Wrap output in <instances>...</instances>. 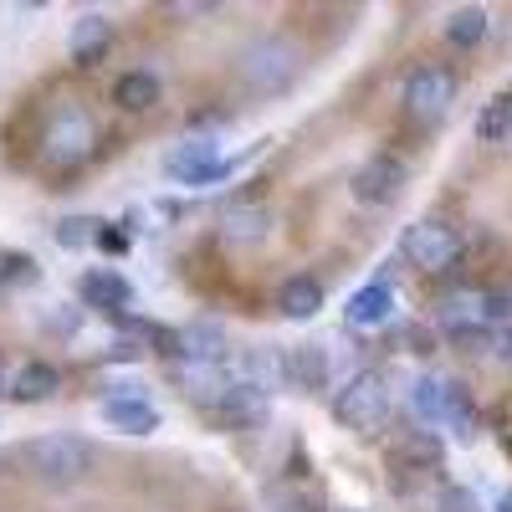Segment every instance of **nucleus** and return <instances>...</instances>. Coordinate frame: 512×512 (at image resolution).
Segmentation results:
<instances>
[{
    "label": "nucleus",
    "instance_id": "nucleus-15",
    "mask_svg": "<svg viewBox=\"0 0 512 512\" xmlns=\"http://www.w3.org/2000/svg\"><path fill=\"white\" fill-rule=\"evenodd\" d=\"M328 374H333V359H328V349L323 344H297V349H287L282 354V379L292 384V390H323L328 384Z\"/></svg>",
    "mask_w": 512,
    "mask_h": 512
},
{
    "label": "nucleus",
    "instance_id": "nucleus-12",
    "mask_svg": "<svg viewBox=\"0 0 512 512\" xmlns=\"http://www.w3.org/2000/svg\"><path fill=\"white\" fill-rule=\"evenodd\" d=\"M77 297H82V303H88L93 313L123 318V308L134 303V287H128V277L113 272V267H88V272L77 277Z\"/></svg>",
    "mask_w": 512,
    "mask_h": 512
},
{
    "label": "nucleus",
    "instance_id": "nucleus-17",
    "mask_svg": "<svg viewBox=\"0 0 512 512\" xmlns=\"http://www.w3.org/2000/svg\"><path fill=\"white\" fill-rule=\"evenodd\" d=\"M277 313L287 318V323H313L318 313H323V282L318 277H287L282 287H277Z\"/></svg>",
    "mask_w": 512,
    "mask_h": 512
},
{
    "label": "nucleus",
    "instance_id": "nucleus-18",
    "mask_svg": "<svg viewBox=\"0 0 512 512\" xmlns=\"http://www.w3.org/2000/svg\"><path fill=\"white\" fill-rule=\"evenodd\" d=\"M349 328H384L395 318V287L390 282H369L349 297V308H344Z\"/></svg>",
    "mask_w": 512,
    "mask_h": 512
},
{
    "label": "nucleus",
    "instance_id": "nucleus-31",
    "mask_svg": "<svg viewBox=\"0 0 512 512\" xmlns=\"http://www.w3.org/2000/svg\"><path fill=\"white\" fill-rule=\"evenodd\" d=\"M497 354L512 359V323H502V333H497Z\"/></svg>",
    "mask_w": 512,
    "mask_h": 512
},
{
    "label": "nucleus",
    "instance_id": "nucleus-7",
    "mask_svg": "<svg viewBox=\"0 0 512 512\" xmlns=\"http://www.w3.org/2000/svg\"><path fill=\"white\" fill-rule=\"evenodd\" d=\"M456 103V72L441 67V62H425L405 77V113L420 118V123H436L446 118Z\"/></svg>",
    "mask_w": 512,
    "mask_h": 512
},
{
    "label": "nucleus",
    "instance_id": "nucleus-32",
    "mask_svg": "<svg viewBox=\"0 0 512 512\" xmlns=\"http://www.w3.org/2000/svg\"><path fill=\"white\" fill-rule=\"evenodd\" d=\"M6 390H11V379H6V354H0V400H6Z\"/></svg>",
    "mask_w": 512,
    "mask_h": 512
},
{
    "label": "nucleus",
    "instance_id": "nucleus-3",
    "mask_svg": "<svg viewBox=\"0 0 512 512\" xmlns=\"http://www.w3.org/2000/svg\"><path fill=\"white\" fill-rule=\"evenodd\" d=\"M236 72L251 93H262V98H277L287 93L297 72H303V47L287 36H262V41H251V47L236 57Z\"/></svg>",
    "mask_w": 512,
    "mask_h": 512
},
{
    "label": "nucleus",
    "instance_id": "nucleus-13",
    "mask_svg": "<svg viewBox=\"0 0 512 512\" xmlns=\"http://www.w3.org/2000/svg\"><path fill=\"white\" fill-rule=\"evenodd\" d=\"M436 323H441L451 338L482 333V328H487V292H477V287L446 292V297H441V308H436Z\"/></svg>",
    "mask_w": 512,
    "mask_h": 512
},
{
    "label": "nucleus",
    "instance_id": "nucleus-29",
    "mask_svg": "<svg viewBox=\"0 0 512 512\" xmlns=\"http://www.w3.org/2000/svg\"><path fill=\"white\" fill-rule=\"evenodd\" d=\"M93 246H103L108 256H118V251H128V246H134V231H123V226H98Z\"/></svg>",
    "mask_w": 512,
    "mask_h": 512
},
{
    "label": "nucleus",
    "instance_id": "nucleus-14",
    "mask_svg": "<svg viewBox=\"0 0 512 512\" xmlns=\"http://www.w3.org/2000/svg\"><path fill=\"white\" fill-rule=\"evenodd\" d=\"M169 374H175V384L205 410L236 384V369H226V364H169Z\"/></svg>",
    "mask_w": 512,
    "mask_h": 512
},
{
    "label": "nucleus",
    "instance_id": "nucleus-2",
    "mask_svg": "<svg viewBox=\"0 0 512 512\" xmlns=\"http://www.w3.org/2000/svg\"><path fill=\"white\" fill-rule=\"evenodd\" d=\"M21 466L41 487H77L93 472V446L82 436H31L21 446Z\"/></svg>",
    "mask_w": 512,
    "mask_h": 512
},
{
    "label": "nucleus",
    "instance_id": "nucleus-30",
    "mask_svg": "<svg viewBox=\"0 0 512 512\" xmlns=\"http://www.w3.org/2000/svg\"><path fill=\"white\" fill-rule=\"evenodd\" d=\"M31 277H36L31 256H21V251H6V287H26Z\"/></svg>",
    "mask_w": 512,
    "mask_h": 512
},
{
    "label": "nucleus",
    "instance_id": "nucleus-19",
    "mask_svg": "<svg viewBox=\"0 0 512 512\" xmlns=\"http://www.w3.org/2000/svg\"><path fill=\"white\" fill-rule=\"evenodd\" d=\"M164 103V82L154 77V72H123L118 82H113V108H123V113H149V108H159Z\"/></svg>",
    "mask_w": 512,
    "mask_h": 512
},
{
    "label": "nucleus",
    "instance_id": "nucleus-33",
    "mask_svg": "<svg viewBox=\"0 0 512 512\" xmlns=\"http://www.w3.org/2000/svg\"><path fill=\"white\" fill-rule=\"evenodd\" d=\"M497 512H512V492H502V497H497Z\"/></svg>",
    "mask_w": 512,
    "mask_h": 512
},
{
    "label": "nucleus",
    "instance_id": "nucleus-24",
    "mask_svg": "<svg viewBox=\"0 0 512 512\" xmlns=\"http://www.w3.org/2000/svg\"><path fill=\"white\" fill-rule=\"evenodd\" d=\"M477 139H482V144H507V139H512V93H497V98L477 113Z\"/></svg>",
    "mask_w": 512,
    "mask_h": 512
},
{
    "label": "nucleus",
    "instance_id": "nucleus-4",
    "mask_svg": "<svg viewBox=\"0 0 512 512\" xmlns=\"http://www.w3.org/2000/svg\"><path fill=\"white\" fill-rule=\"evenodd\" d=\"M333 420L359 431V436H374L379 425L390 420V379L379 369H359L344 390L333 395Z\"/></svg>",
    "mask_w": 512,
    "mask_h": 512
},
{
    "label": "nucleus",
    "instance_id": "nucleus-22",
    "mask_svg": "<svg viewBox=\"0 0 512 512\" xmlns=\"http://www.w3.org/2000/svg\"><path fill=\"white\" fill-rule=\"evenodd\" d=\"M441 456H446V446H441L431 431H410V436L395 446V461H400V466H415V472H431V466H441Z\"/></svg>",
    "mask_w": 512,
    "mask_h": 512
},
{
    "label": "nucleus",
    "instance_id": "nucleus-23",
    "mask_svg": "<svg viewBox=\"0 0 512 512\" xmlns=\"http://www.w3.org/2000/svg\"><path fill=\"white\" fill-rule=\"evenodd\" d=\"M487 26H492V16L482 6H456L451 21H446V41L451 47H477V41L487 36Z\"/></svg>",
    "mask_w": 512,
    "mask_h": 512
},
{
    "label": "nucleus",
    "instance_id": "nucleus-27",
    "mask_svg": "<svg viewBox=\"0 0 512 512\" xmlns=\"http://www.w3.org/2000/svg\"><path fill=\"white\" fill-rule=\"evenodd\" d=\"M267 502H272V512H323L308 492H297V487H287V482H277V487L267 492Z\"/></svg>",
    "mask_w": 512,
    "mask_h": 512
},
{
    "label": "nucleus",
    "instance_id": "nucleus-34",
    "mask_svg": "<svg viewBox=\"0 0 512 512\" xmlns=\"http://www.w3.org/2000/svg\"><path fill=\"white\" fill-rule=\"evenodd\" d=\"M0 287H6V251H0Z\"/></svg>",
    "mask_w": 512,
    "mask_h": 512
},
{
    "label": "nucleus",
    "instance_id": "nucleus-8",
    "mask_svg": "<svg viewBox=\"0 0 512 512\" xmlns=\"http://www.w3.org/2000/svg\"><path fill=\"white\" fill-rule=\"evenodd\" d=\"M405 185H410V164H405L400 154H369V159L354 169V180H349L354 200H359V205H374V210L395 205V200L405 195Z\"/></svg>",
    "mask_w": 512,
    "mask_h": 512
},
{
    "label": "nucleus",
    "instance_id": "nucleus-21",
    "mask_svg": "<svg viewBox=\"0 0 512 512\" xmlns=\"http://www.w3.org/2000/svg\"><path fill=\"white\" fill-rule=\"evenodd\" d=\"M446 390H451V379H441V374H420V379H415L410 405H415V415H420L425 425H441V415H446Z\"/></svg>",
    "mask_w": 512,
    "mask_h": 512
},
{
    "label": "nucleus",
    "instance_id": "nucleus-1",
    "mask_svg": "<svg viewBox=\"0 0 512 512\" xmlns=\"http://www.w3.org/2000/svg\"><path fill=\"white\" fill-rule=\"evenodd\" d=\"M98 118L88 113L82 98H57L47 123H41V139H36V159L57 169V175H72L77 164H88L98 154Z\"/></svg>",
    "mask_w": 512,
    "mask_h": 512
},
{
    "label": "nucleus",
    "instance_id": "nucleus-6",
    "mask_svg": "<svg viewBox=\"0 0 512 512\" xmlns=\"http://www.w3.org/2000/svg\"><path fill=\"white\" fill-rule=\"evenodd\" d=\"M236 164H241V159H221V144H216V139H185L180 149L164 154L169 180H180V185H190V190H205V185L236 175Z\"/></svg>",
    "mask_w": 512,
    "mask_h": 512
},
{
    "label": "nucleus",
    "instance_id": "nucleus-28",
    "mask_svg": "<svg viewBox=\"0 0 512 512\" xmlns=\"http://www.w3.org/2000/svg\"><path fill=\"white\" fill-rule=\"evenodd\" d=\"M436 512H482V502H477L472 487H446V492L436 497Z\"/></svg>",
    "mask_w": 512,
    "mask_h": 512
},
{
    "label": "nucleus",
    "instance_id": "nucleus-5",
    "mask_svg": "<svg viewBox=\"0 0 512 512\" xmlns=\"http://www.w3.org/2000/svg\"><path fill=\"white\" fill-rule=\"evenodd\" d=\"M400 251H405L410 267H420V272L436 277V272H446V267L461 262V231L446 226V221H415V226H405Z\"/></svg>",
    "mask_w": 512,
    "mask_h": 512
},
{
    "label": "nucleus",
    "instance_id": "nucleus-10",
    "mask_svg": "<svg viewBox=\"0 0 512 512\" xmlns=\"http://www.w3.org/2000/svg\"><path fill=\"white\" fill-rule=\"evenodd\" d=\"M272 415V390H262V384H246L236 379L231 390L210 405V420L226 425V431H251V425H262Z\"/></svg>",
    "mask_w": 512,
    "mask_h": 512
},
{
    "label": "nucleus",
    "instance_id": "nucleus-26",
    "mask_svg": "<svg viewBox=\"0 0 512 512\" xmlns=\"http://www.w3.org/2000/svg\"><path fill=\"white\" fill-rule=\"evenodd\" d=\"M98 226H103V221H93V216H67V221H57V241H62L67 251H82V246H93Z\"/></svg>",
    "mask_w": 512,
    "mask_h": 512
},
{
    "label": "nucleus",
    "instance_id": "nucleus-20",
    "mask_svg": "<svg viewBox=\"0 0 512 512\" xmlns=\"http://www.w3.org/2000/svg\"><path fill=\"white\" fill-rule=\"evenodd\" d=\"M57 384H62V374H57V364H47V359H31L16 379H11V400L16 405H41V400H52L57 395Z\"/></svg>",
    "mask_w": 512,
    "mask_h": 512
},
{
    "label": "nucleus",
    "instance_id": "nucleus-16",
    "mask_svg": "<svg viewBox=\"0 0 512 512\" xmlns=\"http://www.w3.org/2000/svg\"><path fill=\"white\" fill-rule=\"evenodd\" d=\"M103 425L118 431V436H154L159 410L144 395H113V400H103Z\"/></svg>",
    "mask_w": 512,
    "mask_h": 512
},
{
    "label": "nucleus",
    "instance_id": "nucleus-11",
    "mask_svg": "<svg viewBox=\"0 0 512 512\" xmlns=\"http://www.w3.org/2000/svg\"><path fill=\"white\" fill-rule=\"evenodd\" d=\"M108 52H113V21H108L103 11H82V16L72 21V31H67V57H72V67L93 72Z\"/></svg>",
    "mask_w": 512,
    "mask_h": 512
},
{
    "label": "nucleus",
    "instance_id": "nucleus-25",
    "mask_svg": "<svg viewBox=\"0 0 512 512\" xmlns=\"http://www.w3.org/2000/svg\"><path fill=\"white\" fill-rule=\"evenodd\" d=\"M441 425H451L461 441L477 436V405H472V395H466L456 379H451V390H446V415H441Z\"/></svg>",
    "mask_w": 512,
    "mask_h": 512
},
{
    "label": "nucleus",
    "instance_id": "nucleus-35",
    "mask_svg": "<svg viewBox=\"0 0 512 512\" xmlns=\"http://www.w3.org/2000/svg\"><path fill=\"white\" fill-rule=\"evenodd\" d=\"M333 512H359V507H333Z\"/></svg>",
    "mask_w": 512,
    "mask_h": 512
},
{
    "label": "nucleus",
    "instance_id": "nucleus-9",
    "mask_svg": "<svg viewBox=\"0 0 512 512\" xmlns=\"http://www.w3.org/2000/svg\"><path fill=\"white\" fill-rule=\"evenodd\" d=\"M221 241L231 246V251H256L267 236H272V210L262 205V200H251V195H241V200H231L226 210H221Z\"/></svg>",
    "mask_w": 512,
    "mask_h": 512
}]
</instances>
